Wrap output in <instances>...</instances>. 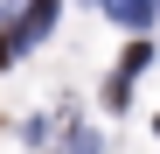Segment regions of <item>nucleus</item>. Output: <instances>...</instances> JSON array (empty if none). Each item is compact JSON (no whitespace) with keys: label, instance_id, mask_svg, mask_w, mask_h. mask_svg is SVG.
<instances>
[{"label":"nucleus","instance_id":"1","mask_svg":"<svg viewBox=\"0 0 160 154\" xmlns=\"http://www.w3.org/2000/svg\"><path fill=\"white\" fill-rule=\"evenodd\" d=\"M104 14H112L118 28H146V21H153V0H104Z\"/></svg>","mask_w":160,"mask_h":154},{"label":"nucleus","instance_id":"2","mask_svg":"<svg viewBox=\"0 0 160 154\" xmlns=\"http://www.w3.org/2000/svg\"><path fill=\"white\" fill-rule=\"evenodd\" d=\"M49 21H56V0H28V21H21V35L35 42V35L49 28Z\"/></svg>","mask_w":160,"mask_h":154},{"label":"nucleus","instance_id":"3","mask_svg":"<svg viewBox=\"0 0 160 154\" xmlns=\"http://www.w3.org/2000/svg\"><path fill=\"white\" fill-rule=\"evenodd\" d=\"M146 63H153V49H146V42H132V49H125V56H118V70H125V77H139Z\"/></svg>","mask_w":160,"mask_h":154}]
</instances>
